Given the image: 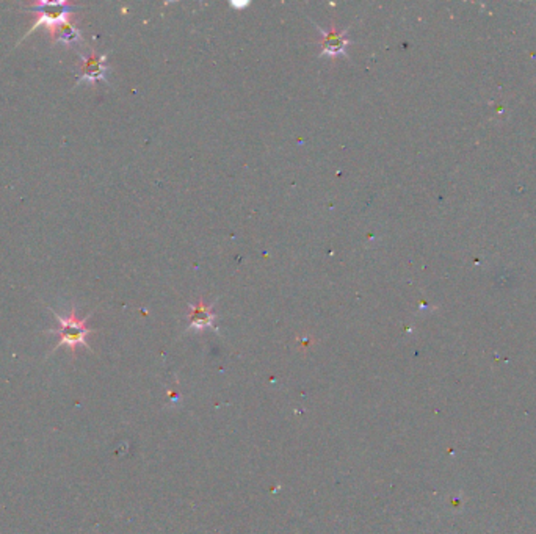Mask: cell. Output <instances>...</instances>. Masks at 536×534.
Returning <instances> with one entry per match:
<instances>
[{
  "instance_id": "3",
  "label": "cell",
  "mask_w": 536,
  "mask_h": 534,
  "mask_svg": "<svg viewBox=\"0 0 536 534\" xmlns=\"http://www.w3.org/2000/svg\"><path fill=\"white\" fill-rule=\"evenodd\" d=\"M80 63L77 69V83L80 82H99L105 80V75L108 71L107 66V55H98V53H90V55H82L80 53Z\"/></svg>"
},
{
  "instance_id": "6",
  "label": "cell",
  "mask_w": 536,
  "mask_h": 534,
  "mask_svg": "<svg viewBox=\"0 0 536 534\" xmlns=\"http://www.w3.org/2000/svg\"><path fill=\"white\" fill-rule=\"evenodd\" d=\"M82 40V35H80V30L77 28L73 22H66V24L60 26L57 28L56 35L52 36V43H63V44H75L79 43Z\"/></svg>"
},
{
  "instance_id": "1",
  "label": "cell",
  "mask_w": 536,
  "mask_h": 534,
  "mask_svg": "<svg viewBox=\"0 0 536 534\" xmlns=\"http://www.w3.org/2000/svg\"><path fill=\"white\" fill-rule=\"evenodd\" d=\"M26 10L38 13V19L35 21L32 28H30L28 32L21 38L19 43L24 41L28 35H32L36 28H40L43 26L48 27L51 38H52L53 35H56L57 28L60 26L66 24V22H71L69 18H71V11L74 10V5L65 2V0H58V2H35L32 5H27Z\"/></svg>"
},
{
  "instance_id": "5",
  "label": "cell",
  "mask_w": 536,
  "mask_h": 534,
  "mask_svg": "<svg viewBox=\"0 0 536 534\" xmlns=\"http://www.w3.org/2000/svg\"><path fill=\"white\" fill-rule=\"evenodd\" d=\"M187 316L191 329L212 328L215 321L214 304H206L204 301H199L198 304H190Z\"/></svg>"
},
{
  "instance_id": "4",
  "label": "cell",
  "mask_w": 536,
  "mask_h": 534,
  "mask_svg": "<svg viewBox=\"0 0 536 534\" xmlns=\"http://www.w3.org/2000/svg\"><path fill=\"white\" fill-rule=\"evenodd\" d=\"M318 32L322 33V55H328V57H336L345 53L350 40L347 38L345 30H337V28H331V30H325L322 27H318Z\"/></svg>"
},
{
  "instance_id": "2",
  "label": "cell",
  "mask_w": 536,
  "mask_h": 534,
  "mask_svg": "<svg viewBox=\"0 0 536 534\" xmlns=\"http://www.w3.org/2000/svg\"><path fill=\"white\" fill-rule=\"evenodd\" d=\"M51 312L58 320V324H60L57 329L49 331L51 334H57L60 337V342L56 346V350H57V348H60L61 345L69 346L73 351H75V348L79 345L88 346L87 337L91 334L93 331L87 328V320L90 319L91 314L87 316V319L79 320V319H77L75 307L71 309V312H69L68 319H65V316H61L60 314H57L56 311H53V309H51Z\"/></svg>"
}]
</instances>
